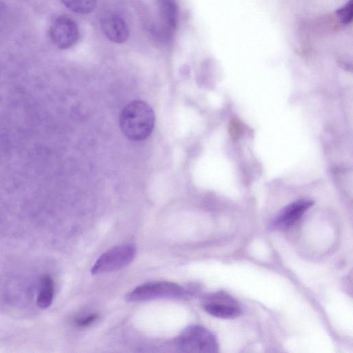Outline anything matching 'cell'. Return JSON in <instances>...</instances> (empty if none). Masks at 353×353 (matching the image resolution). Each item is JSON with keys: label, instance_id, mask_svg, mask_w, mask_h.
Returning <instances> with one entry per match:
<instances>
[{"label": "cell", "instance_id": "obj_10", "mask_svg": "<svg viewBox=\"0 0 353 353\" xmlns=\"http://www.w3.org/2000/svg\"><path fill=\"white\" fill-rule=\"evenodd\" d=\"M54 294V283L49 274L42 276L37 298V304L41 309L48 308L52 303Z\"/></svg>", "mask_w": 353, "mask_h": 353}, {"label": "cell", "instance_id": "obj_7", "mask_svg": "<svg viewBox=\"0 0 353 353\" xmlns=\"http://www.w3.org/2000/svg\"><path fill=\"white\" fill-rule=\"evenodd\" d=\"M310 200L301 199L284 207L270 224L274 230H285L293 226L312 205Z\"/></svg>", "mask_w": 353, "mask_h": 353}, {"label": "cell", "instance_id": "obj_3", "mask_svg": "<svg viewBox=\"0 0 353 353\" xmlns=\"http://www.w3.org/2000/svg\"><path fill=\"white\" fill-rule=\"evenodd\" d=\"M192 293L174 283L157 281L138 286L127 294L125 299L128 302H143L159 299H185Z\"/></svg>", "mask_w": 353, "mask_h": 353}, {"label": "cell", "instance_id": "obj_4", "mask_svg": "<svg viewBox=\"0 0 353 353\" xmlns=\"http://www.w3.org/2000/svg\"><path fill=\"white\" fill-rule=\"evenodd\" d=\"M135 254V248L130 244L114 247L99 256L91 272L95 275L120 270L133 261Z\"/></svg>", "mask_w": 353, "mask_h": 353}, {"label": "cell", "instance_id": "obj_11", "mask_svg": "<svg viewBox=\"0 0 353 353\" xmlns=\"http://www.w3.org/2000/svg\"><path fill=\"white\" fill-rule=\"evenodd\" d=\"M72 11L79 14L91 12L96 6L97 0H61Z\"/></svg>", "mask_w": 353, "mask_h": 353}, {"label": "cell", "instance_id": "obj_5", "mask_svg": "<svg viewBox=\"0 0 353 353\" xmlns=\"http://www.w3.org/2000/svg\"><path fill=\"white\" fill-rule=\"evenodd\" d=\"M48 34L55 46L65 50L77 43L79 38V30L72 18L67 15H59L51 21Z\"/></svg>", "mask_w": 353, "mask_h": 353}, {"label": "cell", "instance_id": "obj_13", "mask_svg": "<svg viewBox=\"0 0 353 353\" xmlns=\"http://www.w3.org/2000/svg\"><path fill=\"white\" fill-rule=\"evenodd\" d=\"M97 318L98 316L96 314H90L86 316H83L76 320V324L79 327H86L95 321Z\"/></svg>", "mask_w": 353, "mask_h": 353}, {"label": "cell", "instance_id": "obj_1", "mask_svg": "<svg viewBox=\"0 0 353 353\" xmlns=\"http://www.w3.org/2000/svg\"><path fill=\"white\" fill-rule=\"evenodd\" d=\"M155 117L152 108L142 101H133L122 110L119 125L121 131L128 139L141 141L151 134Z\"/></svg>", "mask_w": 353, "mask_h": 353}, {"label": "cell", "instance_id": "obj_8", "mask_svg": "<svg viewBox=\"0 0 353 353\" xmlns=\"http://www.w3.org/2000/svg\"><path fill=\"white\" fill-rule=\"evenodd\" d=\"M101 29L106 37L117 43L125 42L129 36L128 27L125 21L114 13H107L101 19Z\"/></svg>", "mask_w": 353, "mask_h": 353}, {"label": "cell", "instance_id": "obj_9", "mask_svg": "<svg viewBox=\"0 0 353 353\" xmlns=\"http://www.w3.org/2000/svg\"><path fill=\"white\" fill-rule=\"evenodd\" d=\"M159 14L166 36H170L176 28L179 10L176 0H157Z\"/></svg>", "mask_w": 353, "mask_h": 353}, {"label": "cell", "instance_id": "obj_2", "mask_svg": "<svg viewBox=\"0 0 353 353\" xmlns=\"http://www.w3.org/2000/svg\"><path fill=\"white\" fill-rule=\"evenodd\" d=\"M176 346L181 352L191 353H215L219 352L216 336L203 326L187 327L176 339Z\"/></svg>", "mask_w": 353, "mask_h": 353}, {"label": "cell", "instance_id": "obj_12", "mask_svg": "<svg viewBox=\"0 0 353 353\" xmlns=\"http://www.w3.org/2000/svg\"><path fill=\"white\" fill-rule=\"evenodd\" d=\"M336 14L341 21L343 23H348L352 21L353 16V4L352 0H350L342 8L336 11Z\"/></svg>", "mask_w": 353, "mask_h": 353}, {"label": "cell", "instance_id": "obj_6", "mask_svg": "<svg viewBox=\"0 0 353 353\" xmlns=\"http://www.w3.org/2000/svg\"><path fill=\"white\" fill-rule=\"evenodd\" d=\"M203 310L208 314L221 319H234L241 313L236 301L222 292H215L206 297Z\"/></svg>", "mask_w": 353, "mask_h": 353}]
</instances>
